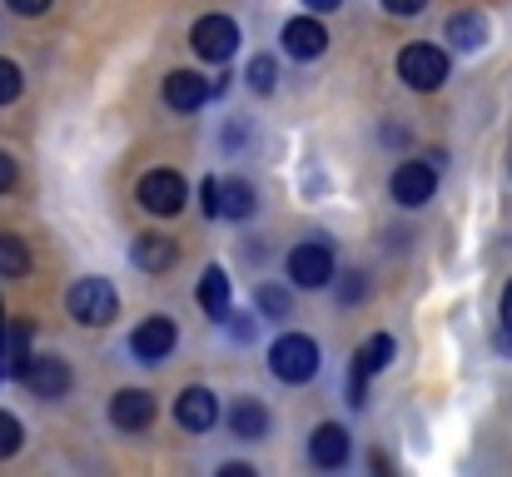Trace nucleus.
Instances as JSON below:
<instances>
[{
	"instance_id": "aec40b11",
	"label": "nucleus",
	"mask_w": 512,
	"mask_h": 477,
	"mask_svg": "<svg viewBox=\"0 0 512 477\" xmlns=\"http://www.w3.org/2000/svg\"><path fill=\"white\" fill-rule=\"evenodd\" d=\"M448 40H453L458 50H478V45L488 40V20H483V15H473V10H463V15H453V20H448Z\"/></svg>"
},
{
	"instance_id": "f8f14e48",
	"label": "nucleus",
	"mask_w": 512,
	"mask_h": 477,
	"mask_svg": "<svg viewBox=\"0 0 512 477\" xmlns=\"http://www.w3.org/2000/svg\"><path fill=\"white\" fill-rule=\"evenodd\" d=\"M174 323L170 318H145L140 328H135V353H140V363H160V358H170V348H174Z\"/></svg>"
},
{
	"instance_id": "ddd939ff",
	"label": "nucleus",
	"mask_w": 512,
	"mask_h": 477,
	"mask_svg": "<svg viewBox=\"0 0 512 477\" xmlns=\"http://www.w3.org/2000/svg\"><path fill=\"white\" fill-rule=\"evenodd\" d=\"M388 358H393V338H388V333H373V338L358 348V363H353V403H363V383H368L378 368H388Z\"/></svg>"
},
{
	"instance_id": "c756f323",
	"label": "nucleus",
	"mask_w": 512,
	"mask_h": 477,
	"mask_svg": "<svg viewBox=\"0 0 512 477\" xmlns=\"http://www.w3.org/2000/svg\"><path fill=\"white\" fill-rule=\"evenodd\" d=\"M304 5H309V10H339L343 0H304Z\"/></svg>"
},
{
	"instance_id": "1a4fd4ad",
	"label": "nucleus",
	"mask_w": 512,
	"mask_h": 477,
	"mask_svg": "<svg viewBox=\"0 0 512 477\" xmlns=\"http://www.w3.org/2000/svg\"><path fill=\"white\" fill-rule=\"evenodd\" d=\"M174 418H179V428H189V433H209V428L219 423V403H214L209 388H184L179 403H174Z\"/></svg>"
},
{
	"instance_id": "39448f33",
	"label": "nucleus",
	"mask_w": 512,
	"mask_h": 477,
	"mask_svg": "<svg viewBox=\"0 0 512 477\" xmlns=\"http://www.w3.org/2000/svg\"><path fill=\"white\" fill-rule=\"evenodd\" d=\"M194 50L204 55V60H229L234 50H239V25L229 20V15H204V20H194Z\"/></svg>"
},
{
	"instance_id": "f3484780",
	"label": "nucleus",
	"mask_w": 512,
	"mask_h": 477,
	"mask_svg": "<svg viewBox=\"0 0 512 477\" xmlns=\"http://www.w3.org/2000/svg\"><path fill=\"white\" fill-rule=\"evenodd\" d=\"M214 204H219V214H229V219H249L254 214V189L244 184V179H214Z\"/></svg>"
},
{
	"instance_id": "bb28decb",
	"label": "nucleus",
	"mask_w": 512,
	"mask_h": 477,
	"mask_svg": "<svg viewBox=\"0 0 512 477\" xmlns=\"http://www.w3.org/2000/svg\"><path fill=\"white\" fill-rule=\"evenodd\" d=\"M10 10H15V15H45L50 0H10Z\"/></svg>"
},
{
	"instance_id": "9b49d317",
	"label": "nucleus",
	"mask_w": 512,
	"mask_h": 477,
	"mask_svg": "<svg viewBox=\"0 0 512 477\" xmlns=\"http://www.w3.org/2000/svg\"><path fill=\"white\" fill-rule=\"evenodd\" d=\"M324 45H329V30H324L319 20L299 15V20H289V25H284V50H289L294 60H319V55H324Z\"/></svg>"
},
{
	"instance_id": "6ab92c4d",
	"label": "nucleus",
	"mask_w": 512,
	"mask_h": 477,
	"mask_svg": "<svg viewBox=\"0 0 512 477\" xmlns=\"http://www.w3.org/2000/svg\"><path fill=\"white\" fill-rule=\"evenodd\" d=\"M199 304H204L209 318H229V279H224V269H209L199 279Z\"/></svg>"
},
{
	"instance_id": "423d86ee",
	"label": "nucleus",
	"mask_w": 512,
	"mask_h": 477,
	"mask_svg": "<svg viewBox=\"0 0 512 477\" xmlns=\"http://www.w3.org/2000/svg\"><path fill=\"white\" fill-rule=\"evenodd\" d=\"M433 189H438V174H433L423 159H408V164L393 169V199H398L403 209H423V204L433 199Z\"/></svg>"
},
{
	"instance_id": "4be33fe9",
	"label": "nucleus",
	"mask_w": 512,
	"mask_h": 477,
	"mask_svg": "<svg viewBox=\"0 0 512 477\" xmlns=\"http://www.w3.org/2000/svg\"><path fill=\"white\" fill-rule=\"evenodd\" d=\"M274 80H279V70H274V60H269V55H259V60L249 65V85H254L259 95H269V90H274Z\"/></svg>"
},
{
	"instance_id": "b1692460",
	"label": "nucleus",
	"mask_w": 512,
	"mask_h": 477,
	"mask_svg": "<svg viewBox=\"0 0 512 477\" xmlns=\"http://www.w3.org/2000/svg\"><path fill=\"white\" fill-rule=\"evenodd\" d=\"M15 448H20V423L10 413H0V458H10Z\"/></svg>"
},
{
	"instance_id": "2eb2a0df",
	"label": "nucleus",
	"mask_w": 512,
	"mask_h": 477,
	"mask_svg": "<svg viewBox=\"0 0 512 477\" xmlns=\"http://www.w3.org/2000/svg\"><path fill=\"white\" fill-rule=\"evenodd\" d=\"M309 458H314L319 468H339L343 458H348V433H343L339 423H324V428L309 438Z\"/></svg>"
},
{
	"instance_id": "412c9836",
	"label": "nucleus",
	"mask_w": 512,
	"mask_h": 477,
	"mask_svg": "<svg viewBox=\"0 0 512 477\" xmlns=\"http://www.w3.org/2000/svg\"><path fill=\"white\" fill-rule=\"evenodd\" d=\"M30 274V249L15 234H0V279H25Z\"/></svg>"
},
{
	"instance_id": "f03ea898",
	"label": "nucleus",
	"mask_w": 512,
	"mask_h": 477,
	"mask_svg": "<svg viewBox=\"0 0 512 477\" xmlns=\"http://www.w3.org/2000/svg\"><path fill=\"white\" fill-rule=\"evenodd\" d=\"M70 314H75V323H85V328H105V323H115V314H120V294L105 279H80L70 289Z\"/></svg>"
},
{
	"instance_id": "cd10ccee",
	"label": "nucleus",
	"mask_w": 512,
	"mask_h": 477,
	"mask_svg": "<svg viewBox=\"0 0 512 477\" xmlns=\"http://www.w3.org/2000/svg\"><path fill=\"white\" fill-rule=\"evenodd\" d=\"M10 184H15V159H10L5 150H0V194H5Z\"/></svg>"
},
{
	"instance_id": "a211bd4d",
	"label": "nucleus",
	"mask_w": 512,
	"mask_h": 477,
	"mask_svg": "<svg viewBox=\"0 0 512 477\" xmlns=\"http://www.w3.org/2000/svg\"><path fill=\"white\" fill-rule=\"evenodd\" d=\"M229 433L254 443V438H264V433H269V413H264L254 398H239V403L229 408Z\"/></svg>"
},
{
	"instance_id": "7ed1b4c3",
	"label": "nucleus",
	"mask_w": 512,
	"mask_h": 477,
	"mask_svg": "<svg viewBox=\"0 0 512 477\" xmlns=\"http://www.w3.org/2000/svg\"><path fill=\"white\" fill-rule=\"evenodd\" d=\"M398 75L413 85V90H438L448 80V55L433 50V45H408L398 55Z\"/></svg>"
},
{
	"instance_id": "dca6fc26",
	"label": "nucleus",
	"mask_w": 512,
	"mask_h": 477,
	"mask_svg": "<svg viewBox=\"0 0 512 477\" xmlns=\"http://www.w3.org/2000/svg\"><path fill=\"white\" fill-rule=\"evenodd\" d=\"M174 259H179V249H174L170 234H145V239L135 244V264H140L145 274H165Z\"/></svg>"
},
{
	"instance_id": "0eeeda50",
	"label": "nucleus",
	"mask_w": 512,
	"mask_h": 477,
	"mask_svg": "<svg viewBox=\"0 0 512 477\" xmlns=\"http://www.w3.org/2000/svg\"><path fill=\"white\" fill-rule=\"evenodd\" d=\"M289 279H294L299 289H324V284L334 279V254H329L324 244H299V249L289 254Z\"/></svg>"
},
{
	"instance_id": "5701e85b",
	"label": "nucleus",
	"mask_w": 512,
	"mask_h": 477,
	"mask_svg": "<svg viewBox=\"0 0 512 477\" xmlns=\"http://www.w3.org/2000/svg\"><path fill=\"white\" fill-rule=\"evenodd\" d=\"M20 90H25L20 70H15L10 60H0V105H15V100H20Z\"/></svg>"
},
{
	"instance_id": "6e6552de",
	"label": "nucleus",
	"mask_w": 512,
	"mask_h": 477,
	"mask_svg": "<svg viewBox=\"0 0 512 477\" xmlns=\"http://www.w3.org/2000/svg\"><path fill=\"white\" fill-rule=\"evenodd\" d=\"M110 418H115V428H125V433H145V428L155 423V398L140 393V388H125V393L110 398Z\"/></svg>"
},
{
	"instance_id": "c85d7f7f",
	"label": "nucleus",
	"mask_w": 512,
	"mask_h": 477,
	"mask_svg": "<svg viewBox=\"0 0 512 477\" xmlns=\"http://www.w3.org/2000/svg\"><path fill=\"white\" fill-rule=\"evenodd\" d=\"M503 328H508L503 343H512V284H508V294H503Z\"/></svg>"
},
{
	"instance_id": "f257e3e1",
	"label": "nucleus",
	"mask_w": 512,
	"mask_h": 477,
	"mask_svg": "<svg viewBox=\"0 0 512 477\" xmlns=\"http://www.w3.org/2000/svg\"><path fill=\"white\" fill-rule=\"evenodd\" d=\"M269 368H274V378H284V383H309V378L319 373V343L304 338V333H284V338H274V348H269Z\"/></svg>"
},
{
	"instance_id": "20e7f679",
	"label": "nucleus",
	"mask_w": 512,
	"mask_h": 477,
	"mask_svg": "<svg viewBox=\"0 0 512 477\" xmlns=\"http://www.w3.org/2000/svg\"><path fill=\"white\" fill-rule=\"evenodd\" d=\"M135 194H140V204H145L150 214H179L184 199H189V189H184V179H179L174 169H150Z\"/></svg>"
},
{
	"instance_id": "a878e982",
	"label": "nucleus",
	"mask_w": 512,
	"mask_h": 477,
	"mask_svg": "<svg viewBox=\"0 0 512 477\" xmlns=\"http://www.w3.org/2000/svg\"><path fill=\"white\" fill-rule=\"evenodd\" d=\"M428 0H383V10H393V15H418Z\"/></svg>"
},
{
	"instance_id": "9d476101",
	"label": "nucleus",
	"mask_w": 512,
	"mask_h": 477,
	"mask_svg": "<svg viewBox=\"0 0 512 477\" xmlns=\"http://www.w3.org/2000/svg\"><path fill=\"white\" fill-rule=\"evenodd\" d=\"M20 383H25L35 398H60V393L70 388V368H65L60 358H30L25 373H20Z\"/></svg>"
},
{
	"instance_id": "393cba45",
	"label": "nucleus",
	"mask_w": 512,
	"mask_h": 477,
	"mask_svg": "<svg viewBox=\"0 0 512 477\" xmlns=\"http://www.w3.org/2000/svg\"><path fill=\"white\" fill-rule=\"evenodd\" d=\"M259 309H264V314H289V294H279V289H264V294H259Z\"/></svg>"
},
{
	"instance_id": "4468645a",
	"label": "nucleus",
	"mask_w": 512,
	"mask_h": 477,
	"mask_svg": "<svg viewBox=\"0 0 512 477\" xmlns=\"http://www.w3.org/2000/svg\"><path fill=\"white\" fill-rule=\"evenodd\" d=\"M165 100H170V110H199L209 100V80L194 70H174L165 80Z\"/></svg>"
}]
</instances>
